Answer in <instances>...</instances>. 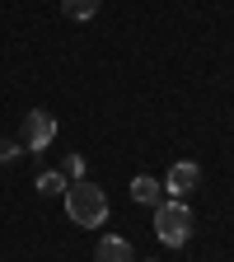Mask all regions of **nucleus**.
<instances>
[{
    "label": "nucleus",
    "mask_w": 234,
    "mask_h": 262,
    "mask_svg": "<svg viewBox=\"0 0 234 262\" xmlns=\"http://www.w3.org/2000/svg\"><path fill=\"white\" fill-rule=\"evenodd\" d=\"M66 19H94L98 14V0H61Z\"/></svg>",
    "instance_id": "obj_8"
},
{
    "label": "nucleus",
    "mask_w": 234,
    "mask_h": 262,
    "mask_svg": "<svg viewBox=\"0 0 234 262\" xmlns=\"http://www.w3.org/2000/svg\"><path fill=\"white\" fill-rule=\"evenodd\" d=\"M66 215H71V225L80 229H94V225H103L108 220V196L103 187H94V183H71L66 187Z\"/></svg>",
    "instance_id": "obj_1"
},
{
    "label": "nucleus",
    "mask_w": 234,
    "mask_h": 262,
    "mask_svg": "<svg viewBox=\"0 0 234 262\" xmlns=\"http://www.w3.org/2000/svg\"><path fill=\"white\" fill-rule=\"evenodd\" d=\"M19 155H24V145H19V141H0V164H14Z\"/></svg>",
    "instance_id": "obj_9"
},
{
    "label": "nucleus",
    "mask_w": 234,
    "mask_h": 262,
    "mask_svg": "<svg viewBox=\"0 0 234 262\" xmlns=\"http://www.w3.org/2000/svg\"><path fill=\"white\" fill-rule=\"evenodd\" d=\"M155 234H159V244H169V248H178V244H187L192 239V211H187V202H159L155 206Z\"/></svg>",
    "instance_id": "obj_2"
},
{
    "label": "nucleus",
    "mask_w": 234,
    "mask_h": 262,
    "mask_svg": "<svg viewBox=\"0 0 234 262\" xmlns=\"http://www.w3.org/2000/svg\"><path fill=\"white\" fill-rule=\"evenodd\" d=\"M38 192L42 196H66V173H56V169L38 173Z\"/></svg>",
    "instance_id": "obj_7"
},
{
    "label": "nucleus",
    "mask_w": 234,
    "mask_h": 262,
    "mask_svg": "<svg viewBox=\"0 0 234 262\" xmlns=\"http://www.w3.org/2000/svg\"><path fill=\"white\" fill-rule=\"evenodd\" d=\"M197 183H202V169H197L192 159H178L169 169V178H164V192H169L174 202H183L187 192H197Z\"/></svg>",
    "instance_id": "obj_4"
},
{
    "label": "nucleus",
    "mask_w": 234,
    "mask_h": 262,
    "mask_svg": "<svg viewBox=\"0 0 234 262\" xmlns=\"http://www.w3.org/2000/svg\"><path fill=\"white\" fill-rule=\"evenodd\" d=\"M52 136H56V117H52L47 108H33V113L24 117V150L38 155V150L52 145Z\"/></svg>",
    "instance_id": "obj_3"
},
{
    "label": "nucleus",
    "mask_w": 234,
    "mask_h": 262,
    "mask_svg": "<svg viewBox=\"0 0 234 262\" xmlns=\"http://www.w3.org/2000/svg\"><path fill=\"white\" fill-rule=\"evenodd\" d=\"M131 202H141V206H159V202H164V183L150 178V173H136V178H131Z\"/></svg>",
    "instance_id": "obj_5"
},
{
    "label": "nucleus",
    "mask_w": 234,
    "mask_h": 262,
    "mask_svg": "<svg viewBox=\"0 0 234 262\" xmlns=\"http://www.w3.org/2000/svg\"><path fill=\"white\" fill-rule=\"evenodd\" d=\"M94 257H98V262H136V253H131V244H126V239H117V234L98 239Z\"/></svg>",
    "instance_id": "obj_6"
}]
</instances>
